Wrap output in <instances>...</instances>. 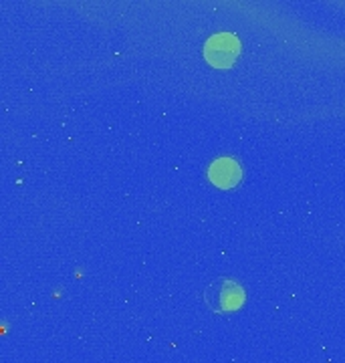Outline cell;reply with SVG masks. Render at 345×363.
<instances>
[{
	"mask_svg": "<svg viewBox=\"0 0 345 363\" xmlns=\"http://www.w3.org/2000/svg\"><path fill=\"white\" fill-rule=\"evenodd\" d=\"M239 52H241V43L230 33H218L210 37L204 47L206 61L218 69H229L234 65Z\"/></svg>",
	"mask_w": 345,
	"mask_h": 363,
	"instance_id": "obj_2",
	"label": "cell"
},
{
	"mask_svg": "<svg viewBox=\"0 0 345 363\" xmlns=\"http://www.w3.org/2000/svg\"><path fill=\"white\" fill-rule=\"evenodd\" d=\"M208 178L218 188H234L243 178V169H241V164L234 157L222 156L210 164Z\"/></svg>",
	"mask_w": 345,
	"mask_h": 363,
	"instance_id": "obj_3",
	"label": "cell"
},
{
	"mask_svg": "<svg viewBox=\"0 0 345 363\" xmlns=\"http://www.w3.org/2000/svg\"><path fill=\"white\" fill-rule=\"evenodd\" d=\"M204 301L214 313L236 311L243 305L244 291L232 279H218L204 291Z\"/></svg>",
	"mask_w": 345,
	"mask_h": 363,
	"instance_id": "obj_1",
	"label": "cell"
}]
</instances>
